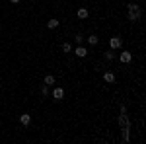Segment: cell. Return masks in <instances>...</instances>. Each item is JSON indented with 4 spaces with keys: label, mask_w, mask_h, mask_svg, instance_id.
<instances>
[{
    "label": "cell",
    "mask_w": 146,
    "mask_h": 144,
    "mask_svg": "<svg viewBox=\"0 0 146 144\" xmlns=\"http://www.w3.org/2000/svg\"><path fill=\"white\" fill-rule=\"evenodd\" d=\"M86 55H88V51H86L84 47H78V49H76V56H86Z\"/></svg>",
    "instance_id": "cell-11"
},
{
    "label": "cell",
    "mask_w": 146,
    "mask_h": 144,
    "mask_svg": "<svg viewBox=\"0 0 146 144\" xmlns=\"http://www.w3.org/2000/svg\"><path fill=\"white\" fill-rule=\"evenodd\" d=\"M138 18H140V8L136 4H129V20L131 22H138Z\"/></svg>",
    "instance_id": "cell-1"
},
{
    "label": "cell",
    "mask_w": 146,
    "mask_h": 144,
    "mask_svg": "<svg viewBox=\"0 0 146 144\" xmlns=\"http://www.w3.org/2000/svg\"><path fill=\"white\" fill-rule=\"evenodd\" d=\"M41 94L47 96V94H49V86H43V88H41Z\"/></svg>",
    "instance_id": "cell-15"
},
{
    "label": "cell",
    "mask_w": 146,
    "mask_h": 144,
    "mask_svg": "<svg viewBox=\"0 0 146 144\" xmlns=\"http://www.w3.org/2000/svg\"><path fill=\"white\" fill-rule=\"evenodd\" d=\"M119 125H121V129H131V121H129V117L127 115H119Z\"/></svg>",
    "instance_id": "cell-2"
},
{
    "label": "cell",
    "mask_w": 146,
    "mask_h": 144,
    "mask_svg": "<svg viewBox=\"0 0 146 144\" xmlns=\"http://www.w3.org/2000/svg\"><path fill=\"white\" fill-rule=\"evenodd\" d=\"M119 58H121V62H131L133 55H131V53H121V56H119Z\"/></svg>",
    "instance_id": "cell-6"
},
{
    "label": "cell",
    "mask_w": 146,
    "mask_h": 144,
    "mask_svg": "<svg viewBox=\"0 0 146 144\" xmlns=\"http://www.w3.org/2000/svg\"><path fill=\"white\" fill-rule=\"evenodd\" d=\"M103 80H105L107 84H113V82H115V74H113V72H105V74H103Z\"/></svg>",
    "instance_id": "cell-5"
},
{
    "label": "cell",
    "mask_w": 146,
    "mask_h": 144,
    "mask_svg": "<svg viewBox=\"0 0 146 144\" xmlns=\"http://www.w3.org/2000/svg\"><path fill=\"white\" fill-rule=\"evenodd\" d=\"M53 84H55V76H51V74L45 76V86H53Z\"/></svg>",
    "instance_id": "cell-12"
},
{
    "label": "cell",
    "mask_w": 146,
    "mask_h": 144,
    "mask_svg": "<svg viewBox=\"0 0 146 144\" xmlns=\"http://www.w3.org/2000/svg\"><path fill=\"white\" fill-rule=\"evenodd\" d=\"M78 18L80 20H86V18H88V10H86V8H80L78 10Z\"/></svg>",
    "instance_id": "cell-8"
},
{
    "label": "cell",
    "mask_w": 146,
    "mask_h": 144,
    "mask_svg": "<svg viewBox=\"0 0 146 144\" xmlns=\"http://www.w3.org/2000/svg\"><path fill=\"white\" fill-rule=\"evenodd\" d=\"M88 43L90 45H98V35H90V37H88Z\"/></svg>",
    "instance_id": "cell-13"
},
{
    "label": "cell",
    "mask_w": 146,
    "mask_h": 144,
    "mask_svg": "<svg viewBox=\"0 0 146 144\" xmlns=\"http://www.w3.org/2000/svg\"><path fill=\"white\" fill-rule=\"evenodd\" d=\"M62 51H64V53H70V51H72V47H70L68 43H64V45H62Z\"/></svg>",
    "instance_id": "cell-14"
},
{
    "label": "cell",
    "mask_w": 146,
    "mask_h": 144,
    "mask_svg": "<svg viewBox=\"0 0 146 144\" xmlns=\"http://www.w3.org/2000/svg\"><path fill=\"white\" fill-rule=\"evenodd\" d=\"M20 123H22V125H25V127H27V125H29V123H31V117H29V115H27V113H25V115H22V117H20Z\"/></svg>",
    "instance_id": "cell-7"
},
{
    "label": "cell",
    "mask_w": 146,
    "mask_h": 144,
    "mask_svg": "<svg viewBox=\"0 0 146 144\" xmlns=\"http://www.w3.org/2000/svg\"><path fill=\"white\" fill-rule=\"evenodd\" d=\"M47 27H49V29H55V27H58V22H56V20H49V22H47Z\"/></svg>",
    "instance_id": "cell-10"
},
{
    "label": "cell",
    "mask_w": 146,
    "mask_h": 144,
    "mask_svg": "<svg viewBox=\"0 0 146 144\" xmlns=\"http://www.w3.org/2000/svg\"><path fill=\"white\" fill-rule=\"evenodd\" d=\"M109 45H111V49H119V47L123 45V39H121V37H111Z\"/></svg>",
    "instance_id": "cell-3"
},
{
    "label": "cell",
    "mask_w": 146,
    "mask_h": 144,
    "mask_svg": "<svg viewBox=\"0 0 146 144\" xmlns=\"http://www.w3.org/2000/svg\"><path fill=\"white\" fill-rule=\"evenodd\" d=\"M53 98H55V100H62V98H64V90H62V88H55Z\"/></svg>",
    "instance_id": "cell-4"
},
{
    "label": "cell",
    "mask_w": 146,
    "mask_h": 144,
    "mask_svg": "<svg viewBox=\"0 0 146 144\" xmlns=\"http://www.w3.org/2000/svg\"><path fill=\"white\" fill-rule=\"evenodd\" d=\"M10 2H14V4H18V2H20V0H10Z\"/></svg>",
    "instance_id": "cell-16"
},
{
    "label": "cell",
    "mask_w": 146,
    "mask_h": 144,
    "mask_svg": "<svg viewBox=\"0 0 146 144\" xmlns=\"http://www.w3.org/2000/svg\"><path fill=\"white\" fill-rule=\"evenodd\" d=\"M131 129H123V142H129L131 140V133H129Z\"/></svg>",
    "instance_id": "cell-9"
}]
</instances>
